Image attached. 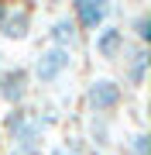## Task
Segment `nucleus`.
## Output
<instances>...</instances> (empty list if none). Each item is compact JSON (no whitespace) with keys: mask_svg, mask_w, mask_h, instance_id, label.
Listing matches in <instances>:
<instances>
[{"mask_svg":"<svg viewBox=\"0 0 151 155\" xmlns=\"http://www.w3.org/2000/svg\"><path fill=\"white\" fill-rule=\"evenodd\" d=\"M4 131L11 138V152H17V155H41L45 152L48 131L41 127L38 114L24 110V107H11L4 114Z\"/></svg>","mask_w":151,"mask_h":155,"instance_id":"nucleus-1","label":"nucleus"},{"mask_svg":"<svg viewBox=\"0 0 151 155\" xmlns=\"http://www.w3.org/2000/svg\"><path fill=\"white\" fill-rule=\"evenodd\" d=\"M76 66V55H72V48H55V45H45V48L34 55V66L28 69L31 72V79L38 86H55L65 72H72Z\"/></svg>","mask_w":151,"mask_h":155,"instance_id":"nucleus-2","label":"nucleus"},{"mask_svg":"<svg viewBox=\"0 0 151 155\" xmlns=\"http://www.w3.org/2000/svg\"><path fill=\"white\" fill-rule=\"evenodd\" d=\"M120 104H124L120 79H113V76H93L90 83H86V107H90V114L110 117Z\"/></svg>","mask_w":151,"mask_h":155,"instance_id":"nucleus-3","label":"nucleus"},{"mask_svg":"<svg viewBox=\"0 0 151 155\" xmlns=\"http://www.w3.org/2000/svg\"><path fill=\"white\" fill-rule=\"evenodd\" d=\"M120 62V86H131V90H141L148 79V45H137V41H127V48H124V55L117 59Z\"/></svg>","mask_w":151,"mask_h":155,"instance_id":"nucleus-4","label":"nucleus"},{"mask_svg":"<svg viewBox=\"0 0 151 155\" xmlns=\"http://www.w3.org/2000/svg\"><path fill=\"white\" fill-rule=\"evenodd\" d=\"M31 93V72L24 66H4L0 69V100L11 107H21Z\"/></svg>","mask_w":151,"mask_h":155,"instance_id":"nucleus-5","label":"nucleus"},{"mask_svg":"<svg viewBox=\"0 0 151 155\" xmlns=\"http://www.w3.org/2000/svg\"><path fill=\"white\" fill-rule=\"evenodd\" d=\"M127 31H124V24H103L100 31H93V52L96 59L103 62H117L124 55V48H127Z\"/></svg>","mask_w":151,"mask_h":155,"instance_id":"nucleus-6","label":"nucleus"},{"mask_svg":"<svg viewBox=\"0 0 151 155\" xmlns=\"http://www.w3.org/2000/svg\"><path fill=\"white\" fill-rule=\"evenodd\" d=\"M31 24H34V14L28 7H7L4 21H0V38L4 41H24L31 35Z\"/></svg>","mask_w":151,"mask_h":155,"instance_id":"nucleus-7","label":"nucleus"},{"mask_svg":"<svg viewBox=\"0 0 151 155\" xmlns=\"http://www.w3.org/2000/svg\"><path fill=\"white\" fill-rule=\"evenodd\" d=\"M110 17V4H100V0H79L72 4V21L79 31H100Z\"/></svg>","mask_w":151,"mask_h":155,"instance_id":"nucleus-8","label":"nucleus"},{"mask_svg":"<svg viewBox=\"0 0 151 155\" xmlns=\"http://www.w3.org/2000/svg\"><path fill=\"white\" fill-rule=\"evenodd\" d=\"M76 41H79V28H76V21L69 14H62V17H55V21L48 24V45H55V48H72Z\"/></svg>","mask_w":151,"mask_h":155,"instance_id":"nucleus-9","label":"nucleus"},{"mask_svg":"<svg viewBox=\"0 0 151 155\" xmlns=\"http://www.w3.org/2000/svg\"><path fill=\"white\" fill-rule=\"evenodd\" d=\"M90 141H93V148H100V152H106L113 145V124H110V117L90 114Z\"/></svg>","mask_w":151,"mask_h":155,"instance_id":"nucleus-10","label":"nucleus"},{"mask_svg":"<svg viewBox=\"0 0 151 155\" xmlns=\"http://www.w3.org/2000/svg\"><path fill=\"white\" fill-rule=\"evenodd\" d=\"M124 31H134V41H137V45H148V38H151V11L141 7V11L131 17V24H127Z\"/></svg>","mask_w":151,"mask_h":155,"instance_id":"nucleus-11","label":"nucleus"},{"mask_svg":"<svg viewBox=\"0 0 151 155\" xmlns=\"http://www.w3.org/2000/svg\"><path fill=\"white\" fill-rule=\"evenodd\" d=\"M83 138H65L62 145H52V148L45 155H83V145H79Z\"/></svg>","mask_w":151,"mask_h":155,"instance_id":"nucleus-12","label":"nucleus"},{"mask_svg":"<svg viewBox=\"0 0 151 155\" xmlns=\"http://www.w3.org/2000/svg\"><path fill=\"white\" fill-rule=\"evenodd\" d=\"M148 145H151V141H148V134H144V131H137L134 138L127 141V148H131V155H148Z\"/></svg>","mask_w":151,"mask_h":155,"instance_id":"nucleus-13","label":"nucleus"},{"mask_svg":"<svg viewBox=\"0 0 151 155\" xmlns=\"http://www.w3.org/2000/svg\"><path fill=\"white\" fill-rule=\"evenodd\" d=\"M7 7H11V4H0V21H4V14H7Z\"/></svg>","mask_w":151,"mask_h":155,"instance_id":"nucleus-14","label":"nucleus"},{"mask_svg":"<svg viewBox=\"0 0 151 155\" xmlns=\"http://www.w3.org/2000/svg\"><path fill=\"white\" fill-rule=\"evenodd\" d=\"M0 59H4V55H0ZM0 69H4V62H0Z\"/></svg>","mask_w":151,"mask_h":155,"instance_id":"nucleus-15","label":"nucleus"},{"mask_svg":"<svg viewBox=\"0 0 151 155\" xmlns=\"http://www.w3.org/2000/svg\"><path fill=\"white\" fill-rule=\"evenodd\" d=\"M11 155H17V152H11Z\"/></svg>","mask_w":151,"mask_h":155,"instance_id":"nucleus-16","label":"nucleus"}]
</instances>
